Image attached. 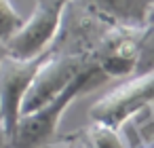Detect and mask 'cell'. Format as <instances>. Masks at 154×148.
Listing matches in <instances>:
<instances>
[{
	"instance_id": "obj_2",
	"label": "cell",
	"mask_w": 154,
	"mask_h": 148,
	"mask_svg": "<svg viewBox=\"0 0 154 148\" xmlns=\"http://www.w3.org/2000/svg\"><path fill=\"white\" fill-rule=\"evenodd\" d=\"M106 78H125L129 74L152 70V24L146 28L114 26L87 57Z\"/></svg>"
},
{
	"instance_id": "obj_11",
	"label": "cell",
	"mask_w": 154,
	"mask_h": 148,
	"mask_svg": "<svg viewBox=\"0 0 154 148\" xmlns=\"http://www.w3.org/2000/svg\"><path fill=\"white\" fill-rule=\"evenodd\" d=\"M66 142L72 144L70 148H93L91 142L87 140V135H78V133H72L70 137H66Z\"/></svg>"
},
{
	"instance_id": "obj_5",
	"label": "cell",
	"mask_w": 154,
	"mask_h": 148,
	"mask_svg": "<svg viewBox=\"0 0 154 148\" xmlns=\"http://www.w3.org/2000/svg\"><path fill=\"white\" fill-rule=\"evenodd\" d=\"M68 0H36L34 11L5 40L7 53L17 59H30L49 49L57 34Z\"/></svg>"
},
{
	"instance_id": "obj_3",
	"label": "cell",
	"mask_w": 154,
	"mask_h": 148,
	"mask_svg": "<svg viewBox=\"0 0 154 148\" xmlns=\"http://www.w3.org/2000/svg\"><path fill=\"white\" fill-rule=\"evenodd\" d=\"M110 28H114V26L106 24L101 17H97L93 11H89L82 2L68 0L61 21H59V28H57V34L51 40L47 51L51 55L89 57L91 51L108 34Z\"/></svg>"
},
{
	"instance_id": "obj_12",
	"label": "cell",
	"mask_w": 154,
	"mask_h": 148,
	"mask_svg": "<svg viewBox=\"0 0 154 148\" xmlns=\"http://www.w3.org/2000/svg\"><path fill=\"white\" fill-rule=\"evenodd\" d=\"M0 148H11V137L5 131V127L0 125Z\"/></svg>"
},
{
	"instance_id": "obj_6",
	"label": "cell",
	"mask_w": 154,
	"mask_h": 148,
	"mask_svg": "<svg viewBox=\"0 0 154 148\" xmlns=\"http://www.w3.org/2000/svg\"><path fill=\"white\" fill-rule=\"evenodd\" d=\"M47 55L49 51H42L40 55L30 59H17L7 55L0 61V125L5 127L9 137H13V131L19 123L23 95Z\"/></svg>"
},
{
	"instance_id": "obj_1",
	"label": "cell",
	"mask_w": 154,
	"mask_h": 148,
	"mask_svg": "<svg viewBox=\"0 0 154 148\" xmlns=\"http://www.w3.org/2000/svg\"><path fill=\"white\" fill-rule=\"evenodd\" d=\"M108 80L93 64H89L57 97L45 102L42 106L34 108L32 112H26L19 116V123L11 137V148H42L47 146L59 129L63 112L70 108V104L85 91L95 89Z\"/></svg>"
},
{
	"instance_id": "obj_4",
	"label": "cell",
	"mask_w": 154,
	"mask_h": 148,
	"mask_svg": "<svg viewBox=\"0 0 154 148\" xmlns=\"http://www.w3.org/2000/svg\"><path fill=\"white\" fill-rule=\"evenodd\" d=\"M154 91V72H137L101 99H97L89 108V118L93 123H103L114 129H122V125L133 118L143 108L152 106Z\"/></svg>"
},
{
	"instance_id": "obj_13",
	"label": "cell",
	"mask_w": 154,
	"mask_h": 148,
	"mask_svg": "<svg viewBox=\"0 0 154 148\" xmlns=\"http://www.w3.org/2000/svg\"><path fill=\"white\" fill-rule=\"evenodd\" d=\"M7 55H9V53H7V47H5V43H0V61H2Z\"/></svg>"
},
{
	"instance_id": "obj_9",
	"label": "cell",
	"mask_w": 154,
	"mask_h": 148,
	"mask_svg": "<svg viewBox=\"0 0 154 148\" xmlns=\"http://www.w3.org/2000/svg\"><path fill=\"white\" fill-rule=\"evenodd\" d=\"M85 133H87V140L91 142L93 148H127L120 133H118V129L108 127L103 123H93L91 121L87 125Z\"/></svg>"
},
{
	"instance_id": "obj_7",
	"label": "cell",
	"mask_w": 154,
	"mask_h": 148,
	"mask_svg": "<svg viewBox=\"0 0 154 148\" xmlns=\"http://www.w3.org/2000/svg\"><path fill=\"white\" fill-rule=\"evenodd\" d=\"M89 66L87 57L78 55H47V59L36 70L23 102H21V114L32 112L34 108L42 106L45 102L57 97L85 68Z\"/></svg>"
},
{
	"instance_id": "obj_10",
	"label": "cell",
	"mask_w": 154,
	"mask_h": 148,
	"mask_svg": "<svg viewBox=\"0 0 154 148\" xmlns=\"http://www.w3.org/2000/svg\"><path fill=\"white\" fill-rule=\"evenodd\" d=\"M21 24L23 17L17 13L11 0H0V43H5Z\"/></svg>"
},
{
	"instance_id": "obj_8",
	"label": "cell",
	"mask_w": 154,
	"mask_h": 148,
	"mask_svg": "<svg viewBox=\"0 0 154 148\" xmlns=\"http://www.w3.org/2000/svg\"><path fill=\"white\" fill-rule=\"evenodd\" d=\"M110 26L146 28L152 24V0H78Z\"/></svg>"
}]
</instances>
